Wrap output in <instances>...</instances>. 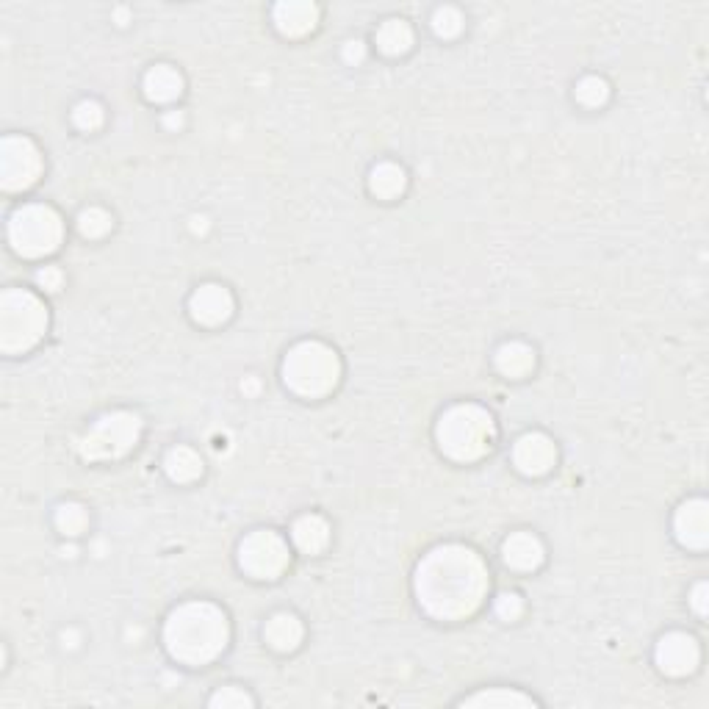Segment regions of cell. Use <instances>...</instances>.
Segmentation results:
<instances>
[{
	"label": "cell",
	"mask_w": 709,
	"mask_h": 709,
	"mask_svg": "<svg viewBox=\"0 0 709 709\" xmlns=\"http://www.w3.org/2000/svg\"><path fill=\"white\" fill-rule=\"evenodd\" d=\"M488 588V565L460 543L438 546L416 568V599L421 610L438 621L471 618L482 607Z\"/></svg>",
	"instance_id": "1"
},
{
	"label": "cell",
	"mask_w": 709,
	"mask_h": 709,
	"mask_svg": "<svg viewBox=\"0 0 709 709\" xmlns=\"http://www.w3.org/2000/svg\"><path fill=\"white\" fill-rule=\"evenodd\" d=\"M230 621L214 601H186L169 613L164 624V646L172 660L189 668H203L228 649Z\"/></svg>",
	"instance_id": "2"
},
{
	"label": "cell",
	"mask_w": 709,
	"mask_h": 709,
	"mask_svg": "<svg viewBox=\"0 0 709 709\" xmlns=\"http://www.w3.org/2000/svg\"><path fill=\"white\" fill-rule=\"evenodd\" d=\"M438 446L449 460L457 463H474L491 452L496 441V421L480 405H455L438 419L435 427Z\"/></svg>",
	"instance_id": "3"
},
{
	"label": "cell",
	"mask_w": 709,
	"mask_h": 709,
	"mask_svg": "<svg viewBox=\"0 0 709 709\" xmlns=\"http://www.w3.org/2000/svg\"><path fill=\"white\" fill-rule=\"evenodd\" d=\"M341 380V358L325 341H300L283 361V383L302 399H322L336 391Z\"/></svg>",
	"instance_id": "4"
},
{
	"label": "cell",
	"mask_w": 709,
	"mask_h": 709,
	"mask_svg": "<svg viewBox=\"0 0 709 709\" xmlns=\"http://www.w3.org/2000/svg\"><path fill=\"white\" fill-rule=\"evenodd\" d=\"M50 325L48 305L28 289H6L0 294V349L23 355L45 338Z\"/></svg>",
	"instance_id": "5"
},
{
	"label": "cell",
	"mask_w": 709,
	"mask_h": 709,
	"mask_svg": "<svg viewBox=\"0 0 709 709\" xmlns=\"http://www.w3.org/2000/svg\"><path fill=\"white\" fill-rule=\"evenodd\" d=\"M9 241L23 258H45L64 241V219L56 208L42 203L20 205L9 219Z\"/></svg>",
	"instance_id": "6"
},
{
	"label": "cell",
	"mask_w": 709,
	"mask_h": 709,
	"mask_svg": "<svg viewBox=\"0 0 709 709\" xmlns=\"http://www.w3.org/2000/svg\"><path fill=\"white\" fill-rule=\"evenodd\" d=\"M145 430V421L131 410H114L106 413L89 427V433L81 438L78 452L89 463H106V460H120L139 444Z\"/></svg>",
	"instance_id": "7"
},
{
	"label": "cell",
	"mask_w": 709,
	"mask_h": 709,
	"mask_svg": "<svg viewBox=\"0 0 709 709\" xmlns=\"http://www.w3.org/2000/svg\"><path fill=\"white\" fill-rule=\"evenodd\" d=\"M289 543L275 529H255L239 543V565L247 577L277 579L289 568Z\"/></svg>",
	"instance_id": "8"
},
{
	"label": "cell",
	"mask_w": 709,
	"mask_h": 709,
	"mask_svg": "<svg viewBox=\"0 0 709 709\" xmlns=\"http://www.w3.org/2000/svg\"><path fill=\"white\" fill-rule=\"evenodd\" d=\"M45 158L39 147L20 133H9L0 142V183L6 192H25L39 181Z\"/></svg>",
	"instance_id": "9"
},
{
	"label": "cell",
	"mask_w": 709,
	"mask_h": 709,
	"mask_svg": "<svg viewBox=\"0 0 709 709\" xmlns=\"http://www.w3.org/2000/svg\"><path fill=\"white\" fill-rule=\"evenodd\" d=\"M654 660L660 665L662 673L668 676H687L698 668L701 662V646L693 635L687 632H668L660 637Z\"/></svg>",
	"instance_id": "10"
},
{
	"label": "cell",
	"mask_w": 709,
	"mask_h": 709,
	"mask_svg": "<svg viewBox=\"0 0 709 709\" xmlns=\"http://www.w3.org/2000/svg\"><path fill=\"white\" fill-rule=\"evenodd\" d=\"M236 311V300L230 294L228 286L222 283H203L200 289L189 297V313L194 322H200L205 327L225 325Z\"/></svg>",
	"instance_id": "11"
},
{
	"label": "cell",
	"mask_w": 709,
	"mask_h": 709,
	"mask_svg": "<svg viewBox=\"0 0 709 709\" xmlns=\"http://www.w3.org/2000/svg\"><path fill=\"white\" fill-rule=\"evenodd\" d=\"M557 463V446L546 433H524L513 446V466L527 477L549 474Z\"/></svg>",
	"instance_id": "12"
},
{
	"label": "cell",
	"mask_w": 709,
	"mask_h": 709,
	"mask_svg": "<svg viewBox=\"0 0 709 709\" xmlns=\"http://www.w3.org/2000/svg\"><path fill=\"white\" fill-rule=\"evenodd\" d=\"M673 535L685 549L704 552L709 543V505L707 499H687L673 516Z\"/></svg>",
	"instance_id": "13"
},
{
	"label": "cell",
	"mask_w": 709,
	"mask_h": 709,
	"mask_svg": "<svg viewBox=\"0 0 709 709\" xmlns=\"http://www.w3.org/2000/svg\"><path fill=\"white\" fill-rule=\"evenodd\" d=\"M272 20H275V28L283 37H305L319 23V6L308 3V0H283L272 9Z\"/></svg>",
	"instance_id": "14"
},
{
	"label": "cell",
	"mask_w": 709,
	"mask_h": 709,
	"mask_svg": "<svg viewBox=\"0 0 709 709\" xmlns=\"http://www.w3.org/2000/svg\"><path fill=\"white\" fill-rule=\"evenodd\" d=\"M502 557L510 568L516 571H535L541 568L546 560V549L538 535L532 532H513L505 543H502Z\"/></svg>",
	"instance_id": "15"
},
{
	"label": "cell",
	"mask_w": 709,
	"mask_h": 709,
	"mask_svg": "<svg viewBox=\"0 0 709 709\" xmlns=\"http://www.w3.org/2000/svg\"><path fill=\"white\" fill-rule=\"evenodd\" d=\"M291 541L302 554H322L330 543V524L316 513L300 516L291 527Z\"/></svg>",
	"instance_id": "16"
},
{
	"label": "cell",
	"mask_w": 709,
	"mask_h": 709,
	"mask_svg": "<svg viewBox=\"0 0 709 709\" xmlns=\"http://www.w3.org/2000/svg\"><path fill=\"white\" fill-rule=\"evenodd\" d=\"M145 95L153 103H172L183 95V75L172 64H156L145 73Z\"/></svg>",
	"instance_id": "17"
},
{
	"label": "cell",
	"mask_w": 709,
	"mask_h": 709,
	"mask_svg": "<svg viewBox=\"0 0 709 709\" xmlns=\"http://www.w3.org/2000/svg\"><path fill=\"white\" fill-rule=\"evenodd\" d=\"M302 621L294 613H275L264 626L266 643L275 651H294L302 643Z\"/></svg>",
	"instance_id": "18"
},
{
	"label": "cell",
	"mask_w": 709,
	"mask_h": 709,
	"mask_svg": "<svg viewBox=\"0 0 709 709\" xmlns=\"http://www.w3.org/2000/svg\"><path fill=\"white\" fill-rule=\"evenodd\" d=\"M496 369L510 377V380H521L535 369V349L524 344V341H507L496 349Z\"/></svg>",
	"instance_id": "19"
},
{
	"label": "cell",
	"mask_w": 709,
	"mask_h": 709,
	"mask_svg": "<svg viewBox=\"0 0 709 709\" xmlns=\"http://www.w3.org/2000/svg\"><path fill=\"white\" fill-rule=\"evenodd\" d=\"M405 189H408V172L394 161H383L369 172V192L380 200H397Z\"/></svg>",
	"instance_id": "20"
},
{
	"label": "cell",
	"mask_w": 709,
	"mask_h": 709,
	"mask_svg": "<svg viewBox=\"0 0 709 709\" xmlns=\"http://www.w3.org/2000/svg\"><path fill=\"white\" fill-rule=\"evenodd\" d=\"M164 471L172 482H194L203 474V457L192 446H172L164 457Z\"/></svg>",
	"instance_id": "21"
},
{
	"label": "cell",
	"mask_w": 709,
	"mask_h": 709,
	"mask_svg": "<svg viewBox=\"0 0 709 709\" xmlns=\"http://www.w3.org/2000/svg\"><path fill=\"white\" fill-rule=\"evenodd\" d=\"M538 701L532 696H524L518 690L510 687H491V690H482L474 696L463 698V707H488V709H524L535 707Z\"/></svg>",
	"instance_id": "22"
},
{
	"label": "cell",
	"mask_w": 709,
	"mask_h": 709,
	"mask_svg": "<svg viewBox=\"0 0 709 709\" xmlns=\"http://www.w3.org/2000/svg\"><path fill=\"white\" fill-rule=\"evenodd\" d=\"M374 39H377V48L383 50L385 56H402V53H408L413 48V28L405 20L391 17L377 28Z\"/></svg>",
	"instance_id": "23"
},
{
	"label": "cell",
	"mask_w": 709,
	"mask_h": 709,
	"mask_svg": "<svg viewBox=\"0 0 709 709\" xmlns=\"http://www.w3.org/2000/svg\"><path fill=\"white\" fill-rule=\"evenodd\" d=\"M53 521H56V529H59L64 538H78V535L86 532V527H89V513H86V507L78 505V502H64V505H59V510H56Z\"/></svg>",
	"instance_id": "24"
},
{
	"label": "cell",
	"mask_w": 709,
	"mask_h": 709,
	"mask_svg": "<svg viewBox=\"0 0 709 709\" xmlns=\"http://www.w3.org/2000/svg\"><path fill=\"white\" fill-rule=\"evenodd\" d=\"M574 95H577L582 106L599 109V106H604V103L610 100V84H607L604 78H599V75H585L577 84V92H574Z\"/></svg>",
	"instance_id": "25"
},
{
	"label": "cell",
	"mask_w": 709,
	"mask_h": 709,
	"mask_svg": "<svg viewBox=\"0 0 709 709\" xmlns=\"http://www.w3.org/2000/svg\"><path fill=\"white\" fill-rule=\"evenodd\" d=\"M111 225H114V222H111L109 211H103V208H97V205L81 211V217H78V230H81L84 239H103L111 230Z\"/></svg>",
	"instance_id": "26"
},
{
	"label": "cell",
	"mask_w": 709,
	"mask_h": 709,
	"mask_svg": "<svg viewBox=\"0 0 709 709\" xmlns=\"http://www.w3.org/2000/svg\"><path fill=\"white\" fill-rule=\"evenodd\" d=\"M433 31L441 39H452L463 31V14L455 6H441L433 14Z\"/></svg>",
	"instance_id": "27"
},
{
	"label": "cell",
	"mask_w": 709,
	"mask_h": 709,
	"mask_svg": "<svg viewBox=\"0 0 709 709\" xmlns=\"http://www.w3.org/2000/svg\"><path fill=\"white\" fill-rule=\"evenodd\" d=\"M211 707H222V709H244V707H253L255 698L247 693V690H241V687L236 685H228V687H219L217 693L211 696V701H208Z\"/></svg>",
	"instance_id": "28"
},
{
	"label": "cell",
	"mask_w": 709,
	"mask_h": 709,
	"mask_svg": "<svg viewBox=\"0 0 709 709\" xmlns=\"http://www.w3.org/2000/svg\"><path fill=\"white\" fill-rule=\"evenodd\" d=\"M103 120H106L103 106H100V103H95V100H81V103H78L73 111V122L86 133L97 131V128L103 125Z\"/></svg>",
	"instance_id": "29"
},
{
	"label": "cell",
	"mask_w": 709,
	"mask_h": 709,
	"mask_svg": "<svg viewBox=\"0 0 709 709\" xmlns=\"http://www.w3.org/2000/svg\"><path fill=\"white\" fill-rule=\"evenodd\" d=\"M521 613H524V601H521V596L518 593H502L499 599H496V615L502 618V621H518L521 618Z\"/></svg>",
	"instance_id": "30"
},
{
	"label": "cell",
	"mask_w": 709,
	"mask_h": 709,
	"mask_svg": "<svg viewBox=\"0 0 709 709\" xmlns=\"http://www.w3.org/2000/svg\"><path fill=\"white\" fill-rule=\"evenodd\" d=\"M37 283L45 291H59L61 283H64V275H61L59 266H42L37 272Z\"/></svg>",
	"instance_id": "31"
},
{
	"label": "cell",
	"mask_w": 709,
	"mask_h": 709,
	"mask_svg": "<svg viewBox=\"0 0 709 709\" xmlns=\"http://www.w3.org/2000/svg\"><path fill=\"white\" fill-rule=\"evenodd\" d=\"M707 593H709L707 582H698L696 588H693V593H690V604H693V610H696L701 618L707 615Z\"/></svg>",
	"instance_id": "32"
},
{
	"label": "cell",
	"mask_w": 709,
	"mask_h": 709,
	"mask_svg": "<svg viewBox=\"0 0 709 709\" xmlns=\"http://www.w3.org/2000/svg\"><path fill=\"white\" fill-rule=\"evenodd\" d=\"M363 59H366V45H363L361 39H352V42L344 45V61L347 64H361Z\"/></svg>",
	"instance_id": "33"
},
{
	"label": "cell",
	"mask_w": 709,
	"mask_h": 709,
	"mask_svg": "<svg viewBox=\"0 0 709 709\" xmlns=\"http://www.w3.org/2000/svg\"><path fill=\"white\" fill-rule=\"evenodd\" d=\"M164 122H167V128H181V125H183V114H178V111H172V114H169V117H167V120H164Z\"/></svg>",
	"instance_id": "34"
},
{
	"label": "cell",
	"mask_w": 709,
	"mask_h": 709,
	"mask_svg": "<svg viewBox=\"0 0 709 709\" xmlns=\"http://www.w3.org/2000/svg\"><path fill=\"white\" fill-rule=\"evenodd\" d=\"M241 391H244V394H255V391H258V380H255V377H247V380L241 383Z\"/></svg>",
	"instance_id": "35"
}]
</instances>
